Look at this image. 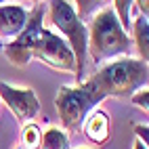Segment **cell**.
<instances>
[{
  "mask_svg": "<svg viewBox=\"0 0 149 149\" xmlns=\"http://www.w3.org/2000/svg\"><path fill=\"white\" fill-rule=\"evenodd\" d=\"M130 29L134 34V46H136L139 59L147 61L149 59V19H147V15H139L134 19V23H130Z\"/></svg>",
  "mask_w": 149,
  "mask_h": 149,
  "instance_id": "30bf717a",
  "label": "cell"
},
{
  "mask_svg": "<svg viewBox=\"0 0 149 149\" xmlns=\"http://www.w3.org/2000/svg\"><path fill=\"white\" fill-rule=\"evenodd\" d=\"M32 59H38L40 63L48 65L51 69H57V72L76 74V59L69 44L61 36L53 34L46 27L40 29V34H38L32 46Z\"/></svg>",
  "mask_w": 149,
  "mask_h": 149,
  "instance_id": "5b68a950",
  "label": "cell"
},
{
  "mask_svg": "<svg viewBox=\"0 0 149 149\" xmlns=\"http://www.w3.org/2000/svg\"><path fill=\"white\" fill-rule=\"evenodd\" d=\"M132 11H134L132 0H113V13L120 19V23L126 32L130 29V23H132Z\"/></svg>",
  "mask_w": 149,
  "mask_h": 149,
  "instance_id": "4fadbf2b",
  "label": "cell"
},
{
  "mask_svg": "<svg viewBox=\"0 0 149 149\" xmlns=\"http://www.w3.org/2000/svg\"><path fill=\"white\" fill-rule=\"evenodd\" d=\"M27 15L29 13L21 4H13V2L0 4V42L6 44L21 34L27 21Z\"/></svg>",
  "mask_w": 149,
  "mask_h": 149,
  "instance_id": "ba28073f",
  "label": "cell"
},
{
  "mask_svg": "<svg viewBox=\"0 0 149 149\" xmlns=\"http://www.w3.org/2000/svg\"><path fill=\"white\" fill-rule=\"evenodd\" d=\"M0 101L13 111L19 124L34 122L40 113V101L32 88H17L6 82H0Z\"/></svg>",
  "mask_w": 149,
  "mask_h": 149,
  "instance_id": "52a82bcc",
  "label": "cell"
},
{
  "mask_svg": "<svg viewBox=\"0 0 149 149\" xmlns=\"http://www.w3.org/2000/svg\"><path fill=\"white\" fill-rule=\"evenodd\" d=\"M134 149H147V145H145L143 141H139V139H136V143H134Z\"/></svg>",
  "mask_w": 149,
  "mask_h": 149,
  "instance_id": "ac0fdd59",
  "label": "cell"
},
{
  "mask_svg": "<svg viewBox=\"0 0 149 149\" xmlns=\"http://www.w3.org/2000/svg\"><path fill=\"white\" fill-rule=\"evenodd\" d=\"M17 149H25V147H17Z\"/></svg>",
  "mask_w": 149,
  "mask_h": 149,
  "instance_id": "7402d4cb",
  "label": "cell"
},
{
  "mask_svg": "<svg viewBox=\"0 0 149 149\" xmlns=\"http://www.w3.org/2000/svg\"><path fill=\"white\" fill-rule=\"evenodd\" d=\"M76 2V8H78V17L82 19V21H86V19H93L95 13H99L103 8V4L107 2V0H74Z\"/></svg>",
  "mask_w": 149,
  "mask_h": 149,
  "instance_id": "5bb4252c",
  "label": "cell"
},
{
  "mask_svg": "<svg viewBox=\"0 0 149 149\" xmlns=\"http://www.w3.org/2000/svg\"><path fill=\"white\" fill-rule=\"evenodd\" d=\"M6 2H11V0H0V4H6Z\"/></svg>",
  "mask_w": 149,
  "mask_h": 149,
  "instance_id": "ffe728a7",
  "label": "cell"
},
{
  "mask_svg": "<svg viewBox=\"0 0 149 149\" xmlns=\"http://www.w3.org/2000/svg\"><path fill=\"white\" fill-rule=\"evenodd\" d=\"M128 99H130V103H132V105H136L139 109H141V111L147 113V109H149V91H147V86H141L139 91H134Z\"/></svg>",
  "mask_w": 149,
  "mask_h": 149,
  "instance_id": "9a60e30c",
  "label": "cell"
},
{
  "mask_svg": "<svg viewBox=\"0 0 149 149\" xmlns=\"http://www.w3.org/2000/svg\"><path fill=\"white\" fill-rule=\"evenodd\" d=\"M46 11L51 23L61 32V36H65L63 40L72 48L76 59V78L78 82H82L86 72V57H88V29L84 21L78 17L69 0H48Z\"/></svg>",
  "mask_w": 149,
  "mask_h": 149,
  "instance_id": "277c9868",
  "label": "cell"
},
{
  "mask_svg": "<svg viewBox=\"0 0 149 149\" xmlns=\"http://www.w3.org/2000/svg\"><path fill=\"white\" fill-rule=\"evenodd\" d=\"M23 2H34V4H38V2H42V0H23Z\"/></svg>",
  "mask_w": 149,
  "mask_h": 149,
  "instance_id": "d6986e66",
  "label": "cell"
},
{
  "mask_svg": "<svg viewBox=\"0 0 149 149\" xmlns=\"http://www.w3.org/2000/svg\"><path fill=\"white\" fill-rule=\"evenodd\" d=\"M42 139V128L34 122H25L21 128V147L25 149H38Z\"/></svg>",
  "mask_w": 149,
  "mask_h": 149,
  "instance_id": "7c38bea8",
  "label": "cell"
},
{
  "mask_svg": "<svg viewBox=\"0 0 149 149\" xmlns=\"http://www.w3.org/2000/svg\"><path fill=\"white\" fill-rule=\"evenodd\" d=\"M132 4H136L139 15H149V0H132Z\"/></svg>",
  "mask_w": 149,
  "mask_h": 149,
  "instance_id": "e0dca14e",
  "label": "cell"
},
{
  "mask_svg": "<svg viewBox=\"0 0 149 149\" xmlns=\"http://www.w3.org/2000/svg\"><path fill=\"white\" fill-rule=\"evenodd\" d=\"M44 13H46L44 4L38 2L32 8V13L27 15V21H25V27L21 29V34H19L15 40L4 44L2 53H4V57L8 59V63H11V65L25 67L29 61H32V46L36 42L38 34H40V29L44 27L42 25L44 23Z\"/></svg>",
  "mask_w": 149,
  "mask_h": 149,
  "instance_id": "8992f818",
  "label": "cell"
},
{
  "mask_svg": "<svg viewBox=\"0 0 149 149\" xmlns=\"http://www.w3.org/2000/svg\"><path fill=\"white\" fill-rule=\"evenodd\" d=\"M88 29V53L95 63H103L107 59L124 57L130 53L132 40L116 17L113 8H101L93 15Z\"/></svg>",
  "mask_w": 149,
  "mask_h": 149,
  "instance_id": "6da1fadb",
  "label": "cell"
},
{
  "mask_svg": "<svg viewBox=\"0 0 149 149\" xmlns=\"http://www.w3.org/2000/svg\"><path fill=\"white\" fill-rule=\"evenodd\" d=\"M82 132L86 134L88 141H93L95 145H105L109 141V136H111L109 116L105 111H101V109H93L82 122Z\"/></svg>",
  "mask_w": 149,
  "mask_h": 149,
  "instance_id": "9c48e42d",
  "label": "cell"
},
{
  "mask_svg": "<svg viewBox=\"0 0 149 149\" xmlns=\"http://www.w3.org/2000/svg\"><path fill=\"white\" fill-rule=\"evenodd\" d=\"M82 149H86V147H82Z\"/></svg>",
  "mask_w": 149,
  "mask_h": 149,
  "instance_id": "603a6c76",
  "label": "cell"
},
{
  "mask_svg": "<svg viewBox=\"0 0 149 149\" xmlns=\"http://www.w3.org/2000/svg\"><path fill=\"white\" fill-rule=\"evenodd\" d=\"M93 80L105 97L128 99L141 86H147L149 65L143 59H130L128 55H124L122 59H116V61L103 65L93 76Z\"/></svg>",
  "mask_w": 149,
  "mask_h": 149,
  "instance_id": "7a4b0ae2",
  "label": "cell"
},
{
  "mask_svg": "<svg viewBox=\"0 0 149 149\" xmlns=\"http://www.w3.org/2000/svg\"><path fill=\"white\" fill-rule=\"evenodd\" d=\"M107 99L101 88L95 84V80H82L76 86H61L55 97V107L61 118V124L69 132H80L84 118L93 109Z\"/></svg>",
  "mask_w": 149,
  "mask_h": 149,
  "instance_id": "3957f363",
  "label": "cell"
},
{
  "mask_svg": "<svg viewBox=\"0 0 149 149\" xmlns=\"http://www.w3.org/2000/svg\"><path fill=\"white\" fill-rule=\"evenodd\" d=\"M2 48H4V44H2V42H0V53H2Z\"/></svg>",
  "mask_w": 149,
  "mask_h": 149,
  "instance_id": "44dd1931",
  "label": "cell"
},
{
  "mask_svg": "<svg viewBox=\"0 0 149 149\" xmlns=\"http://www.w3.org/2000/svg\"><path fill=\"white\" fill-rule=\"evenodd\" d=\"M132 130H134V134H136V139H139V141H143V143L147 145V139H149V132H147V124L134 122V124H132Z\"/></svg>",
  "mask_w": 149,
  "mask_h": 149,
  "instance_id": "2e32d148",
  "label": "cell"
},
{
  "mask_svg": "<svg viewBox=\"0 0 149 149\" xmlns=\"http://www.w3.org/2000/svg\"><path fill=\"white\" fill-rule=\"evenodd\" d=\"M38 149H69V136H67V132L63 128L48 126L42 132L40 147Z\"/></svg>",
  "mask_w": 149,
  "mask_h": 149,
  "instance_id": "8fae6325",
  "label": "cell"
}]
</instances>
